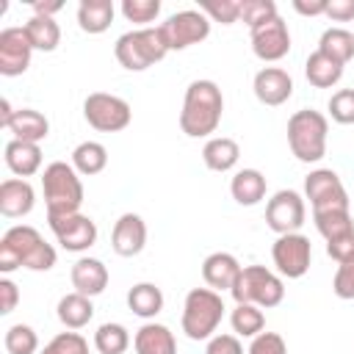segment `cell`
I'll return each instance as SVG.
<instances>
[{
  "mask_svg": "<svg viewBox=\"0 0 354 354\" xmlns=\"http://www.w3.org/2000/svg\"><path fill=\"white\" fill-rule=\"evenodd\" d=\"M55 249L41 238V232L30 224H14L0 238V271L11 274L17 268L28 271H50L55 266Z\"/></svg>",
  "mask_w": 354,
  "mask_h": 354,
  "instance_id": "obj_1",
  "label": "cell"
},
{
  "mask_svg": "<svg viewBox=\"0 0 354 354\" xmlns=\"http://www.w3.org/2000/svg\"><path fill=\"white\" fill-rule=\"evenodd\" d=\"M224 97L213 80H194L185 88L183 111H180V130L188 138H207L221 124Z\"/></svg>",
  "mask_w": 354,
  "mask_h": 354,
  "instance_id": "obj_2",
  "label": "cell"
},
{
  "mask_svg": "<svg viewBox=\"0 0 354 354\" xmlns=\"http://www.w3.org/2000/svg\"><path fill=\"white\" fill-rule=\"evenodd\" d=\"M41 191H44L47 216L80 213V205H83V183H80V174L75 171L72 163H66V160L47 163L44 171H41Z\"/></svg>",
  "mask_w": 354,
  "mask_h": 354,
  "instance_id": "obj_3",
  "label": "cell"
},
{
  "mask_svg": "<svg viewBox=\"0 0 354 354\" xmlns=\"http://www.w3.org/2000/svg\"><path fill=\"white\" fill-rule=\"evenodd\" d=\"M169 53V44L163 39V30L160 25H149V28H136V30H127L116 39L113 44V55L116 61L130 69V72H144L149 69L152 64L163 61Z\"/></svg>",
  "mask_w": 354,
  "mask_h": 354,
  "instance_id": "obj_4",
  "label": "cell"
},
{
  "mask_svg": "<svg viewBox=\"0 0 354 354\" xmlns=\"http://www.w3.org/2000/svg\"><path fill=\"white\" fill-rule=\"evenodd\" d=\"M329 119L321 111L301 108L288 119V147L301 163H318L326 155Z\"/></svg>",
  "mask_w": 354,
  "mask_h": 354,
  "instance_id": "obj_5",
  "label": "cell"
},
{
  "mask_svg": "<svg viewBox=\"0 0 354 354\" xmlns=\"http://www.w3.org/2000/svg\"><path fill=\"white\" fill-rule=\"evenodd\" d=\"M224 318V299L210 288H191L183 301L180 326L191 340H210Z\"/></svg>",
  "mask_w": 354,
  "mask_h": 354,
  "instance_id": "obj_6",
  "label": "cell"
},
{
  "mask_svg": "<svg viewBox=\"0 0 354 354\" xmlns=\"http://www.w3.org/2000/svg\"><path fill=\"white\" fill-rule=\"evenodd\" d=\"M230 293L235 304H257L260 310H268L282 304L285 282L266 266H243Z\"/></svg>",
  "mask_w": 354,
  "mask_h": 354,
  "instance_id": "obj_7",
  "label": "cell"
},
{
  "mask_svg": "<svg viewBox=\"0 0 354 354\" xmlns=\"http://www.w3.org/2000/svg\"><path fill=\"white\" fill-rule=\"evenodd\" d=\"M83 119L88 122V127L100 133H119L130 124L133 111L127 100L108 91H94L83 100Z\"/></svg>",
  "mask_w": 354,
  "mask_h": 354,
  "instance_id": "obj_8",
  "label": "cell"
},
{
  "mask_svg": "<svg viewBox=\"0 0 354 354\" xmlns=\"http://www.w3.org/2000/svg\"><path fill=\"white\" fill-rule=\"evenodd\" d=\"M304 199H310L313 213L324 210H348V194L337 171L332 169H313L304 177Z\"/></svg>",
  "mask_w": 354,
  "mask_h": 354,
  "instance_id": "obj_9",
  "label": "cell"
},
{
  "mask_svg": "<svg viewBox=\"0 0 354 354\" xmlns=\"http://www.w3.org/2000/svg\"><path fill=\"white\" fill-rule=\"evenodd\" d=\"M271 260L277 266V271L288 279H299L310 271V260H313V243L307 235L301 232H288V235H277L274 246H271Z\"/></svg>",
  "mask_w": 354,
  "mask_h": 354,
  "instance_id": "obj_10",
  "label": "cell"
},
{
  "mask_svg": "<svg viewBox=\"0 0 354 354\" xmlns=\"http://www.w3.org/2000/svg\"><path fill=\"white\" fill-rule=\"evenodd\" d=\"M160 30H163V39L169 44V53L185 50V47L199 44L210 36V19L199 8H185V11L171 14L166 22H160Z\"/></svg>",
  "mask_w": 354,
  "mask_h": 354,
  "instance_id": "obj_11",
  "label": "cell"
},
{
  "mask_svg": "<svg viewBox=\"0 0 354 354\" xmlns=\"http://www.w3.org/2000/svg\"><path fill=\"white\" fill-rule=\"evenodd\" d=\"M307 218V205L304 196L293 188H282L277 191L268 202H266V224L277 232V235H288V232H299L301 224Z\"/></svg>",
  "mask_w": 354,
  "mask_h": 354,
  "instance_id": "obj_12",
  "label": "cell"
},
{
  "mask_svg": "<svg viewBox=\"0 0 354 354\" xmlns=\"http://www.w3.org/2000/svg\"><path fill=\"white\" fill-rule=\"evenodd\" d=\"M50 230L61 249L66 252H86L97 243V224L94 218L83 213H69V216H47Z\"/></svg>",
  "mask_w": 354,
  "mask_h": 354,
  "instance_id": "obj_13",
  "label": "cell"
},
{
  "mask_svg": "<svg viewBox=\"0 0 354 354\" xmlns=\"http://www.w3.org/2000/svg\"><path fill=\"white\" fill-rule=\"evenodd\" d=\"M252 33V53L260 58V61H279L288 55L290 50V30H288V22L282 17H274L257 28L249 30Z\"/></svg>",
  "mask_w": 354,
  "mask_h": 354,
  "instance_id": "obj_14",
  "label": "cell"
},
{
  "mask_svg": "<svg viewBox=\"0 0 354 354\" xmlns=\"http://www.w3.org/2000/svg\"><path fill=\"white\" fill-rule=\"evenodd\" d=\"M30 55L33 47L28 41L25 28H3L0 30V75L6 77H17L30 66Z\"/></svg>",
  "mask_w": 354,
  "mask_h": 354,
  "instance_id": "obj_15",
  "label": "cell"
},
{
  "mask_svg": "<svg viewBox=\"0 0 354 354\" xmlns=\"http://www.w3.org/2000/svg\"><path fill=\"white\" fill-rule=\"evenodd\" d=\"M147 246V224L138 213H122L111 232V249L119 257H136Z\"/></svg>",
  "mask_w": 354,
  "mask_h": 354,
  "instance_id": "obj_16",
  "label": "cell"
},
{
  "mask_svg": "<svg viewBox=\"0 0 354 354\" xmlns=\"http://www.w3.org/2000/svg\"><path fill=\"white\" fill-rule=\"evenodd\" d=\"M252 88H254V97L263 102V105H282L290 100L293 94V77L282 69V66H263L254 80H252Z\"/></svg>",
  "mask_w": 354,
  "mask_h": 354,
  "instance_id": "obj_17",
  "label": "cell"
},
{
  "mask_svg": "<svg viewBox=\"0 0 354 354\" xmlns=\"http://www.w3.org/2000/svg\"><path fill=\"white\" fill-rule=\"evenodd\" d=\"M33 205H36V191L28 180L8 177L0 183V213L6 218H22L33 210Z\"/></svg>",
  "mask_w": 354,
  "mask_h": 354,
  "instance_id": "obj_18",
  "label": "cell"
},
{
  "mask_svg": "<svg viewBox=\"0 0 354 354\" xmlns=\"http://www.w3.org/2000/svg\"><path fill=\"white\" fill-rule=\"evenodd\" d=\"M241 268H243V266L238 263L235 254H230V252H213V254H207V257L202 260V279H205L207 288L216 290V293L232 290V285H235Z\"/></svg>",
  "mask_w": 354,
  "mask_h": 354,
  "instance_id": "obj_19",
  "label": "cell"
},
{
  "mask_svg": "<svg viewBox=\"0 0 354 354\" xmlns=\"http://www.w3.org/2000/svg\"><path fill=\"white\" fill-rule=\"evenodd\" d=\"M69 279H72V288L88 299L100 296L105 288H108V268L102 260L97 257H77L72 271H69Z\"/></svg>",
  "mask_w": 354,
  "mask_h": 354,
  "instance_id": "obj_20",
  "label": "cell"
},
{
  "mask_svg": "<svg viewBox=\"0 0 354 354\" xmlns=\"http://www.w3.org/2000/svg\"><path fill=\"white\" fill-rule=\"evenodd\" d=\"M3 160L6 166L11 169V174L17 177H33L39 169H41V147L39 144H30V141H17L11 138L3 149Z\"/></svg>",
  "mask_w": 354,
  "mask_h": 354,
  "instance_id": "obj_21",
  "label": "cell"
},
{
  "mask_svg": "<svg viewBox=\"0 0 354 354\" xmlns=\"http://www.w3.org/2000/svg\"><path fill=\"white\" fill-rule=\"evenodd\" d=\"M133 348H136V354H177V340H174V332L166 324L147 321L136 332Z\"/></svg>",
  "mask_w": 354,
  "mask_h": 354,
  "instance_id": "obj_22",
  "label": "cell"
},
{
  "mask_svg": "<svg viewBox=\"0 0 354 354\" xmlns=\"http://www.w3.org/2000/svg\"><path fill=\"white\" fill-rule=\"evenodd\" d=\"M266 188H268L266 174L257 171V169H241V171H235L232 180H230V194H232V199H235L238 205H243V207L260 205V202L266 199Z\"/></svg>",
  "mask_w": 354,
  "mask_h": 354,
  "instance_id": "obj_23",
  "label": "cell"
},
{
  "mask_svg": "<svg viewBox=\"0 0 354 354\" xmlns=\"http://www.w3.org/2000/svg\"><path fill=\"white\" fill-rule=\"evenodd\" d=\"M6 130H11V136H14L17 141L39 144V141H44L47 133H50V122H47L44 113H39V111H33V108H19V111L11 116V122H8Z\"/></svg>",
  "mask_w": 354,
  "mask_h": 354,
  "instance_id": "obj_24",
  "label": "cell"
},
{
  "mask_svg": "<svg viewBox=\"0 0 354 354\" xmlns=\"http://www.w3.org/2000/svg\"><path fill=\"white\" fill-rule=\"evenodd\" d=\"M238 158H241V147L235 138H227V136H213L202 147V160L210 171H230L235 169Z\"/></svg>",
  "mask_w": 354,
  "mask_h": 354,
  "instance_id": "obj_25",
  "label": "cell"
},
{
  "mask_svg": "<svg viewBox=\"0 0 354 354\" xmlns=\"http://www.w3.org/2000/svg\"><path fill=\"white\" fill-rule=\"evenodd\" d=\"M113 14H116L113 0H80L77 25L83 33H105L113 22Z\"/></svg>",
  "mask_w": 354,
  "mask_h": 354,
  "instance_id": "obj_26",
  "label": "cell"
},
{
  "mask_svg": "<svg viewBox=\"0 0 354 354\" xmlns=\"http://www.w3.org/2000/svg\"><path fill=\"white\" fill-rule=\"evenodd\" d=\"M55 313H58V321H61L66 329H83V326L94 318V304H91L88 296L72 290V293H66V296L58 299Z\"/></svg>",
  "mask_w": 354,
  "mask_h": 354,
  "instance_id": "obj_27",
  "label": "cell"
},
{
  "mask_svg": "<svg viewBox=\"0 0 354 354\" xmlns=\"http://www.w3.org/2000/svg\"><path fill=\"white\" fill-rule=\"evenodd\" d=\"M304 75H307L310 86H315V88H332L343 77V64H337L335 58H329L321 50H315V53L307 55Z\"/></svg>",
  "mask_w": 354,
  "mask_h": 354,
  "instance_id": "obj_28",
  "label": "cell"
},
{
  "mask_svg": "<svg viewBox=\"0 0 354 354\" xmlns=\"http://www.w3.org/2000/svg\"><path fill=\"white\" fill-rule=\"evenodd\" d=\"M127 307L138 318H155L163 310V290L155 282H138L127 290Z\"/></svg>",
  "mask_w": 354,
  "mask_h": 354,
  "instance_id": "obj_29",
  "label": "cell"
},
{
  "mask_svg": "<svg viewBox=\"0 0 354 354\" xmlns=\"http://www.w3.org/2000/svg\"><path fill=\"white\" fill-rule=\"evenodd\" d=\"M22 28H25L28 41H30L33 50L53 53L61 44V28H58L55 17H39V14H33Z\"/></svg>",
  "mask_w": 354,
  "mask_h": 354,
  "instance_id": "obj_30",
  "label": "cell"
},
{
  "mask_svg": "<svg viewBox=\"0 0 354 354\" xmlns=\"http://www.w3.org/2000/svg\"><path fill=\"white\" fill-rule=\"evenodd\" d=\"M72 166L83 177H94L108 166V149L100 141H80L72 149Z\"/></svg>",
  "mask_w": 354,
  "mask_h": 354,
  "instance_id": "obj_31",
  "label": "cell"
},
{
  "mask_svg": "<svg viewBox=\"0 0 354 354\" xmlns=\"http://www.w3.org/2000/svg\"><path fill=\"white\" fill-rule=\"evenodd\" d=\"M318 50L346 66L354 58V33L346 28H326L318 39Z\"/></svg>",
  "mask_w": 354,
  "mask_h": 354,
  "instance_id": "obj_32",
  "label": "cell"
},
{
  "mask_svg": "<svg viewBox=\"0 0 354 354\" xmlns=\"http://www.w3.org/2000/svg\"><path fill=\"white\" fill-rule=\"evenodd\" d=\"M94 348L100 354H124L130 348V332H127V326H122L116 321L100 324L97 332H94Z\"/></svg>",
  "mask_w": 354,
  "mask_h": 354,
  "instance_id": "obj_33",
  "label": "cell"
},
{
  "mask_svg": "<svg viewBox=\"0 0 354 354\" xmlns=\"http://www.w3.org/2000/svg\"><path fill=\"white\" fill-rule=\"evenodd\" d=\"M230 324L238 337H257L266 329V315L257 304H235V310L230 313Z\"/></svg>",
  "mask_w": 354,
  "mask_h": 354,
  "instance_id": "obj_34",
  "label": "cell"
},
{
  "mask_svg": "<svg viewBox=\"0 0 354 354\" xmlns=\"http://www.w3.org/2000/svg\"><path fill=\"white\" fill-rule=\"evenodd\" d=\"M313 221H315V230H318L326 241H335V238H340V235L354 232V221H351V213H348V210H324V213H313Z\"/></svg>",
  "mask_w": 354,
  "mask_h": 354,
  "instance_id": "obj_35",
  "label": "cell"
},
{
  "mask_svg": "<svg viewBox=\"0 0 354 354\" xmlns=\"http://www.w3.org/2000/svg\"><path fill=\"white\" fill-rule=\"evenodd\" d=\"M6 351L8 354H36L39 351V335L28 324H14L6 329Z\"/></svg>",
  "mask_w": 354,
  "mask_h": 354,
  "instance_id": "obj_36",
  "label": "cell"
},
{
  "mask_svg": "<svg viewBox=\"0 0 354 354\" xmlns=\"http://www.w3.org/2000/svg\"><path fill=\"white\" fill-rule=\"evenodd\" d=\"M122 17L127 22H136L138 28H149V22L160 14V0H122Z\"/></svg>",
  "mask_w": 354,
  "mask_h": 354,
  "instance_id": "obj_37",
  "label": "cell"
},
{
  "mask_svg": "<svg viewBox=\"0 0 354 354\" xmlns=\"http://www.w3.org/2000/svg\"><path fill=\"white\" fill-rule=\"evenodd\" d=\"M199 11L210 22H221V25L241 22V0H202Z\"/></svg>",
  "mask_w": 354,
  "mask_h": 354,
  "instance_id": "obj_38",
  "label": "cell"
},
{
  "mask_svg": "<svg viewBox=\"0 0 354 354\" xmlns=\"http://www.w3.org/2000/svg\"><path fill=\"white\" fill-rule=\"evenodd\" d=\"M41 354H88V340H86L80 332H75V329L58 332V335L41 348Z\"/></svg>",
  "mask_w": 354,
  "mask_h": 354,
  "instance_id": "obj_39",
  "label": "cell"
},
{
  "mask_svg": "<svg viewBox=\"0 0 354 354\" xmlns=\"http://www.w3.org/2000/svg\"><path fill=\"white\" fill-rule=\"evenodd\" d=\"M274 17H279L274 0H241V22H246L249 30L274 19Z\"/></svg>",
  "mask_w": 354,
  "mask_h": 354,
  "instance_id": "obj_40",
  "label": "cell"
},
{
  "mask_svg": "<svg viewBox=\"0 0 354 354\" xmlns=\"http://www.w3.org/2000/svg\"><path fill=\"white\" fill-rule=\"evenodd\" d=\"M326 108L337 124H354V88H337Z\"/></svg>",
  "mask_w": 354,
  "mask_h": 354,
  "instance_id": "obj_41",
  "label": "cell"
},
{
  "mask_svg": "<svg viewBox=\"0 0 354 354\" xmlns=\"http://www.w3.org/2000/svg\"><path fill=\"white\" fill-rule=\"evenodd\" d=\"M246 354H288V343L279 332H260L257 337H252Z\"/></svg>",
  "mask_w": 354,
  "mask_h": 354,
  "instance_id": "obj_42",
  "label": "cell"
},
{
  "mask_svg": "<svg viewBox=\"0 0 354 354\" xmlns=\"http://www.w3.org/2000/svg\"><path fill=\"white\" fill-rule=\"evenodd\" d=\"M332 293L337 299H354V260L348 263H340L335 277H332Z\"/></svg>",
  "mask_w": 354,
  "mask_h": 354,
  "instance_id": "obj_43",
  "label": "cell"
},
{
  "mask_svg": "<svg viewBox=\"0 0 354 354\" xmlns=\"http://www.w3.org/2000/svg\"><path fill=\"white\" fill-rule=\"evenodd\" d=\"M326 254H329L337 266L354 260V232L340 235V238H335V241H326Z\"/></svg>",
  "mask_w": 354,
  "mask_h": 354,
  "instance_id": "obj_44",
  "label": "cell"
},
{
  "mask_svg": "<svg viewBox=\"0 0 354 354\" xmlns=\"http://www.w3.org/2000/svg\"><path fill=\"white\" fill-rule=\"evenodd\" d=\"M205 354H243V346L238 340V335H213L207 340V348Z\"/></svg>",
  "mask_w": 354,
  "mask_h": 354,
  "instance_id": "obj_45",
  "label": "cell"
},
{
  "mask_svg": "<svg viewBox=\"0 0 354 354\" xmlns=\"http://www.w3.org/2000/svg\"><path fill=\"white\" fill-rule=\"evenodd\" d=\"M17 301H19V288H17V282H11L8 277H3V279H0V315L14 313Z\"/></svg>",
  "mask_w": 354,
  "mask_h": 354,
  "instance_id": "obj_46",
  "label": "cell"
},
{
  "mask_svg": "<svg viewBox=\"0 0 354 354\" xmlns=\"http://www.w3.org/2000/svg\"><path fill=\"white\" fill-rule=\"evenodd\" d=\"M332 22H351L354 19V0H329L326 14Z\"/></svg>",
  "mask_w": 354,
  "mask_h": 354,
  "instance_id": "obj_47",
  "label": "cell"
},
{
  "mask_svg": "<svg viewBox=\"0 0 354 354\" xmlns=\"http://www.w3.org/2000/svg\"><path fill=\"white\" fill-rule=\"evenodd\" d=\"M329 0H293V11L301 17H321L326 14Z\"/></svg>",
  "mask_w": 354,
  "mask_h": 354,
  "instance_id": "obj_48",
  "label": "cell"
},
{
  "mask_svg": "<svg viewBox=\"0 0 354 354\" xmlns=\"http://www.w3.org/2000/svg\"><path fill=\"white\" fill-rule=\"evenodd\" d=\"M61 8H64L61 0H33V14H39V17H53Z\"/></svg>",
  "mask_w": 354,
  "mask_h": 354,
  "instance_id": "obj_49",
  "label": "cell"
},
{
  "mask_svg": "<svg viewBox=\"0 0 354 354\" xmlns=\"http://www.w3.org/2000/svg\"><path fill=\"white\" fill-rule=\"evenodd\" d=\"M14 113H17V111H14V108H11V102L3 97V100H0V124H3V127H8V122H11V116H14Z\"/></svg>",
  "mask_w": 354,
  "mask_h": 354,
  "instance_id": "obj_50",
  "label": "cell"
}]
</instances>
